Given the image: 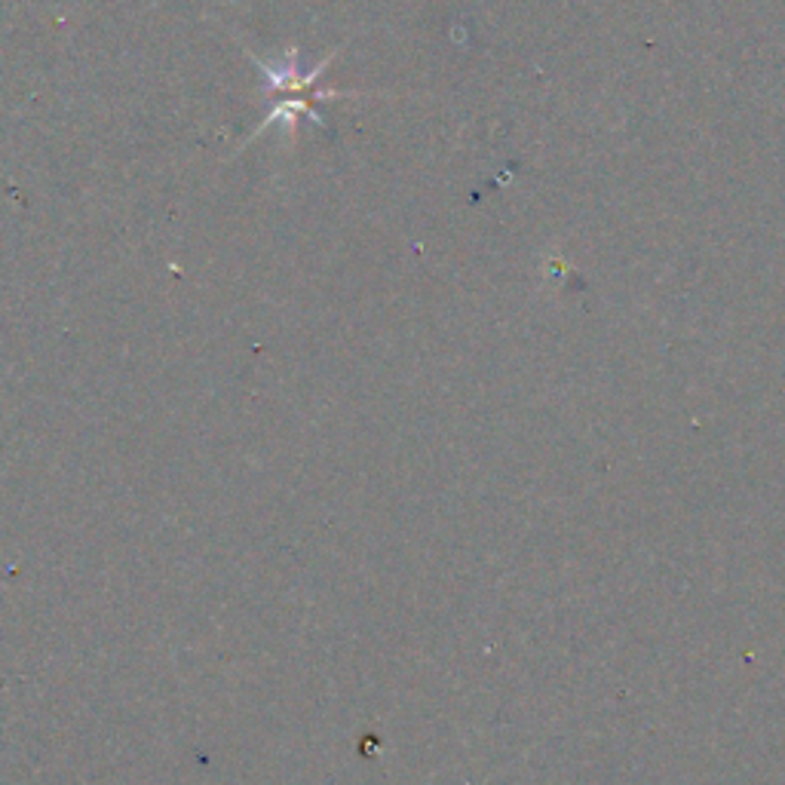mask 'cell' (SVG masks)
<instances>
[{"label":"cell","mask_w":785,"mask_h":785,"mask_svg":"<svg viewBox=\"0 0 785 785\" xmlns=\"http://www.w3.org/2000/svg\"><path fill=\"white\" fill-rule=\"evenodd\" d=\"M245 56L255 62L258 74L264 77V86H262L264 96L274 98V101H270V108H267V117H264L262 123L255 126V132L245 138L243 147L249 145V142H255L258 135H264L270 126H277V123H282L286 132H292L294 123H298V117H307V120H313L316 126H326L323 117L313 111V101H316V98L323 101V98L353 96V93L316 89V83L323 77V71L328 68V62L338 56V49H331L326 59H323L316 68H311V71H301V68H298V47L286 49V59H282V62H264V59H258V56L252 52V49H245Z\"/></svg>","instance_id":"obj_1"}]
</instances>
